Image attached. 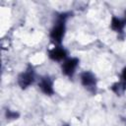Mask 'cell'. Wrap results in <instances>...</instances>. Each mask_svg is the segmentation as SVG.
<instances>
[{
	"label": "cell",
	"instance_id": "cell-1",
	"mask_svg": "<svg viewBox=\"0 0 126 126\" xmlns=\"http://www.w3.org/2000/svg\"><path fill=\"white\" fill-rule=\"evenodd\" d=\"M64 31H65V28H64V22H59L51 31V33H50V37L52 38V40L56 41V42H60L63 35H64Z\"/></svg>",
	"mask_w": 126,
	"mask_h": 126
},
{
	"label": "cell",
	"instance_id": "cell-2",
	"mask_svg": "<svg viewBox=\"0 0 126 126\" xmlns=\"http://www.w3.org/2000/svg\"><path fill=\"white\" fill-rule=\"evenodd\" d=\"M78 63H79V61L77 58H70V59L66 60L62 65V72L68 76L73 75Z\"/></svg>",
	"mask_w": 126,
	"mask_h": 126
},
{
	"label": "cell",
	"instance_id": "cell-3",
	"mask_svg": "<svg viewBox=\"0 0 126 126\" xmlns=\"http://www.w3.org/2000/svg\"><path fill=\"white\" fill-rule=\"evenodd\" d=\"M32 82H33V76L30 72H26V73L22 74L19 78V84L22 88H27Z\"/></svg>",
	"mask_w": 126,
	"mask_h": 126
},
{
	"label": "cell",
	"instance_id": "cell-4",
	"mask_svg": "<svg viewBox=\"0 0 126 126\" xmlns=\"http://www.w3.org/2000/svg\"><path fill=\"white\" fill-rule=\"evenodd\" d=\"M39 88L41 89V91L46 94H53V89H52V83L48 78L42 79L40 84H39Z\"/></svg>",
	"mask_w": 126,
	"mask_h": 126
},
{
	"label": "cell",
	"instance_id": "cell-5",
	"mask_svg": "<svg viewBox=\"0 0 126 126\" xmlns=\"http://www.w3.org/2000/svg\"><path fill=\"white\" fill-rule=\"evenodd\" d=\"M49 56H50L51 59L59 61V60H62L66 57V51L63 48H58L57 47V48H54L53 50L50 51Z\"/></svg>",
	"mask_w": 126,
	"mask_h": 126
},
{
	"label": "cell",
	"instance_id": "cell-6",
	"mask_svg": "<svg viewBox=\"0 0 126 126\" xmlns=\"http://www.w3.org/2000/svg\"><path fill=\"white\" fill-rule=\"evenodd\" d=\"M82 83L86 87L93 86L94 84V77L91 73H84L82 75Z\"/></svg>",
	"mask_w": 126,
	"mask_h": 126
},
{
	"label": "cell",
	"instance_id": "cell-7",
	"mask_svg": "<svg viewBox=\"0 0 126 126\" xmlns=\"http://www.w3.org/2000/svg\"><path fill=\"white\" fill-rule=\"evenodd\" d=\"M111 28L115 31H120L122 28H123V24L122 22L117 19V18H112V21H111Z\"/></svg>",
	"mask_w": 126,
	"mask_h": 126
},
{
	"label": "cell",
	"instance_id": "cell-8",
	"mask_svg": "<svg viewBox=\"0 0 126 126\" xmlns=\"http://www.w3.org/2000/svg\"><path fill=\"white\" fill-rule=\"evenodd\" d=\"M122 78L124 81H126V68H124L122 71Z\"/></svg>",
	"mask_w": 126,
	"mask_h": 126
}]
</instances>
